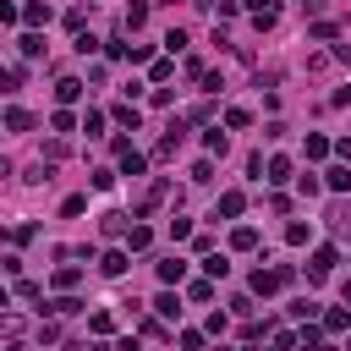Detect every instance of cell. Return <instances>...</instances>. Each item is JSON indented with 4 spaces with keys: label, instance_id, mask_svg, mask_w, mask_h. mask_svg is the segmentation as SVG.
<instances>
[{
    "label": "cell",
    "instance_id": "6da1fadb",
    "mask_svg": "<svg viewBox=\"0 0 351 351\" xmlns=\"http://www.w3.org/2000/svg\"><path fill=\"white\" fill-rule=\"evenodd\" d=\"M115 159H121V176H143V170H148V159H143L132 143H115Z\"/></svg>",
    "mask_w": 351,
    "mask_h": 351
},
{
    "label": "cell",
    "instance_id": "7a4b0ae2",
    "mask_svg": "<svg viewBox=\"0 0 351 351\" xmlns=\"http://www.w3.org/2000/svg\"><path fill=\"white\" fill-rule=\"evenodd\" d=\"M329 269H335V247H318V252H313V258H307V280H313V285H318V280H324V274H329Z\"/></svg>",
    "mask_w": 351,
    "mask_h": 351
},
{
    "label": "cell",
    "instance_id": "3957f363",
    "mask_svg": "<svg viewBox=\"0 0 351 351\" xmlns=\"http://www.w3.org/2000/svg\"><path fill=\"white\" fill-rule=\"evenodd\" d=\"M247 11H252L258 27H274L280 22V0H247Z\"/></svg>",
    "mask_w": 351,
    "mask_h": 351
},
{
    "label": "cell",
    "instance_id": "277c9868",
    "mask_svg": "<svg viewBox=\"0 0 351 351\" xmlns=\"http://www.w3.org/2000/svg\"><path fill=\"white\" fill-rule=\"evenodd\" d=\"M280 285H285V269H258V274H252V291H258V296H269V291H280Z\"/></svg>",
    "mask_w": 351,
    "mask_h": 351
},
{
    "label": "cell",
    "instance_id": "5b68a950",
    "mask_svg": "<svg viewBox=\"0 0 351 351\" xmlns=\"http://www.w3.org/2000/svg\"><path fill=\"white\" fill-rule=\"evenodd\" d=\"M324 186L329 192H351V165H329L324 170Z\"/></svg>",
    "mask_w": 351,
    "mask_h": 351
},
{
    "label": "cell",
    "instance_id": "8992f818",
    "mask_svg": "<svg viewBox=\"0 0 351 351\" xmlns=\"http://www.w3.org/2000/svg\"><path fill=\"white\" fill-rule=\"evenodd\" d=\"M22 22H27V27H44V22H49V5H44V0H27V5H22Z\"/></svg>",
    "mask_w": 351,
    "mask_h": 351
},
{
    "label": "cell",
    "instance_id": "52a82bcc",
    "mask_svg": "<svg viewBox=\"0 0 351 351\" xmlns=\"http://www.w3.org/2000/svg\"><path fill=\"white\" fill-rule=\"evenodd\" d=\"M55 99H60V104H77V99H82V82H77V77H60V82H55Z\"/></svg>",
    "mask_w": 351,
    "mask_h": 351
},
{
    "label": "cell",
    "instance_id": "ba28073f",
    "mask_svg": "<svg viewBox=\"0 0 351 351\" xmlns=\"http://www.w3.org/2000/svg\"><path fill=\"white\" fill-rule=\"evenodd\" d=\"M241 208H247V192H219V214L225 219H236Z\"/></svg>",
    "mask_w": 351,
    "mask_h": 351
},
{
    "label": "cell",
    "instance_id": "9c48e42d",
    "mask_svg": "<svg viewBox=\"0 0 351 351\" xmlns=\"http://www.w3.org/2000/svg\"><path fill=\"white\" fill-rule=\"evenodd\" d=\"M230 247H236V252H252V247H258V230H252V225H236V230H230Z\"/></svg>",
    "mask_w": 351,
    "mask_h": 351
},
{
    "label": "cell",
    "instance_id": "30bf717a",
    "mask_svg": "<svg viewBox=\"0 0 351 351\" xmlns=\"http://www.w3.org/2000/svg\"><path fill=\"white\" fill-rule=\"evenodd\" d=\"M159 280H165V285H181V280H186V263H181V258H165V263H159Z\"/></svg>",
    "mask_w": 351,
    "mask_h": 351
},
{
    "label": "cell",
    "instance_id": "8fae6325",
    "mask_svg": "<svg viewBox=\"0 0 351 351\" xmlns=\"http://www.w3.org/2000/svg\"><path fill=\"white\" fill-rule=\"evenodd\" d=\"M148 241H154V230H148V225H126V247H132V252H143Z\"/></svg>",
    "mask_w": 351,
    "mask_h": 351
},
{
    "label": "cell",
    "instance_id": "7c38bea8",
    "mask_svg": "<svg viewBox=\"0 0 351 351\" xmlns=\"http://www.w3.org/2000/svg\"><path fill=\"white\" fill-rule=\"evenodd\" d=\"M99 269H104L110 280H115V274H126V252H121V247H115V252H104V258H99Z\"/></svg>",
    "mask_w": 351,
    "mask_h": 351
},
{
    "label": "cell",
    "instance_id": "4fadbf2b",
    "mask_svg": "<svg viewBox=\"0 0 351 351\" xmlns=\"http://www.w3.org/2000/svg\"><path fill=\"white\" fill-rule=\"evenodd\" d=\"M154 313H159V318H181V302L165 291V296H154Z\"/></svg>",
    "mask_w": 351,
    "mask_h": 351
},
{
    "label": "cell",
    "instance_id": "5bb4252c",
    "mask_svg": "<svg viewBox=\"0 0 351 351\" xmlns=\"http://www.w3.org/2000/svg\"><path fill=\"white\" fill-rule=\"evenodd\" d=\"M16 44H22V55H27V60H38V55H44V38H38V33H22Z\"/></svg>",
    "mask_w": 351,
    "mask_h": 351
},
{
    "label": "cell",
    "instance_id": "9a60e30c",
    "mask_svg": "<svg viewBox=\"0 0 351 351\" xmlns=\"http://www.w3.org/2000/svg\"><path fill=\"white\" fill-rule=\"evenodd\" d=\"M225 126H230V132H241V126H252V110H241V104H236V110H225Z\"/></svg>",
    "mask_w": 351,
    "mask_h": 351
},
{
    "label": "cell",
    "instance_id": "2e32d148",
    "mask_svg": "<svg viewBox=\"0 0 351 351\" xmlns=\"http://www.w3.org/2000/svg\"><path fill=\"white\" fill-rule=\"evenodd\" d=\"M269 181H291V159H285V154L269 159Z\"/></svg>",
    "mask_w": 351,
    "mask_h": 351
},
{
    "label": "cell",
    "instance_id": "e0dca14e",
    "mask_svg": "<svg viewBox=\"0 0 351 351\" xmlns=\"http://www.w3.org/2000/svg\"><path fill=\"white\" fill-rule=\"evenodd\" d=\"M186 296H192V302H214V280H192Z\"/></svg>",
    "mask_w": 351,
    "mask_h": 351
},
{
    "label": "cell",
    "instance_id": "ac0fdd59",
    "mask_svg": "<svg viewBox=\"0 0 351 351\" xmlns=\"http://www.w3.org/2000/svg\"><path fill=\"white\" fill-rule=\"evenodd\" d=\"M77 307H82V302H77V296H55V302H49V313H55V318H71V313H77Z\"/></svg>",
    "mask_w": 351,
    "mask_h": 351
},
{
    "label": "cell",
    "instance_id": "d6986e66",
    "mask_svg": "<svg viewBox=\"0 0 351 351\" xmlns=\"http://www.w3.org/2000/svg\"><path fill=\"white\" fill-rule=\"evenodd\" d=\"M346 324H351V313H346V307H335V313H324V329H329V335H340Z\"/></svg>",
    "mask_w": 351,
    "mask_h": 351
},
{
    "label": "cell",
    "instance_id": "ffe728a7",
    "mask_svg": "<svg viewBox=\"0 0 351 351\" xmlns=\"http://www.w3.org/2000/svg\"><path fill=\"white\" fill-rule=\"evenodd\" d=\"M5 126H11V132H27L33 115H27V110H5Z\"/></svg>",
    "mask_w": 351,
    "mask_h": 351
},
{
    "label": "cell",
    "instance_id": "44dd1931",
    "mask_svg": "<svg viewBox=\"0 0 351 351\" xmlns=\"http://www.w3.org/2000/svg\"><path fill=\"white\" fill-rule=\"evenodd\" d=\"M203 269H208V280H225V269H230V263H225L219 252H208V258H203Z\"/></svg>",
    "mask_w": 351,
    "mask_h": 351
},
{
    "label": "cell",
    "instance_id": "7402d4cb",
    "mask_svg": "<svg viewBox=\"0 0 351 351\" xmlns=\"http://www.w3.org/2000/svg\"><path fill=\"white\" fill-rule=\"evenodd\" d=\"M318 340H324V329H313V324L296 335V346H302V351H318Z\"/></svg>",
    "mask_w": 351,
    "mask_h": 351
},
{
    "label": "cell",
    "instance_id": "603a6c76",
    "mask_svg": "<svg viewBox=\"0 0 351 351\" xmlns=\"http://www.w3.org/2000/svg\"><path fill=\"white\" fill-rule=\"evenodd\" d=\"M82 132H88V137H99V132H104V115H99V110H88V115H82Z\"/></svg>",
    "mask_w": 351,
    "mask_h": 351
},
{
    "label": "cell",
    "instance_id": "cb8c5ba5",
    "mask_svg": "<svg viewBox=\"0 0 351 351\" xmlns=\"http://www.w3.org/2000/svg\"><path fill=\"white\" fill-rule=\"evenodd\" d=\"M324 154H329V137L313 132V137H307V159H324Z\"/></svg>",
    "mask_w": 351,
    "mask_h": 351
},
{
    "label": "cell",
    "instance_id": "d4e9b609",
    "mask_svg": "<svg viewBox=\"0 0 351 351\" xmlns=\"http://www.w3.org/2000/svg\"><path fill=\"white\" fill-rule=\"evenodd\" d=\"M285 241H291V247H302V241H307V225H302V219H291V225H285Z\"/></svg>",
    "mask_w": 351,
    "mask_h": 351
},
{
    "label": "cell",
    "instance_id": "484cf974",
    "mask_svg": "<svg viewBox=\"0 0 351 351\" xmlns=\"http://www.w3.org/2000/svg\"><path fill=\"white\" fill-rule=\"evenodd\" d=\"M77 280H82V269H55V285H60V291H71Z\"/></svg>",
    "mask_w": 351,
    "mask_h": 351
},
{
    "label": "cell",
    "instance_id": "4316f807",
    "mask_svg": "<svg viewBox=\"0 0 351 351\" xmlns=\"http://www.w3.org/2000/svg\"><path fill=\"white\" fill-rule=\"evenodd\" d=\"M115 121L121 126H137V104H115Z\"/></svg>",
    "mask_w": 351,
    "mask_h": 351
},
{
    "label": "cell",
    "instance_id": "83f0119b",
    "mask_svg": "<svg viewBox=\"0 0 351 351\" xmlns=\"http://www.w3.org/2000/svg\"><path fill=\"white\" fill-rule=\"evenodd\" d=\"M49 126H55V132H71L77 121H71V110H55V115H49Z\"/></svg>",
    "mask_w": 351,
    "mask_h": 351
},
{
    "label": "cell",
    "instance_id": "f1b7e54d",
    "mask_svg": "<svg viewBox=\"0 0 351 351\" xmlns=\"http://www.w3.org/2000/svg\"><path fill=\"white\" fill-rule=\"evenodd\" d=\"M203 143H208V154H225V132L214 126V132H203Z\"/></svg>",
    "mask_w": 351,
    "mask_h": 351
},
{
    "label": "cell",
    "instance_id": "f546056e",
    "mask_svg": "<svg viewBox=\"0 0 351 351\" xmlns=\"http://www.w3.org/2000/svg\"><path fill=\"white\" fill-rule=\"evenodd\" d=\"M115 186V170H93V192H110Z\"/></svg>",
    "mask_w": 351,
    "mask_h": 351
},
{
    "label": "cell",
    "instance_id": "4dcf8cb0",
    "mask_svg": "<svg viewBox=\"0 0 351 351\" xmlns=\"http://www.w3.org/2000/svg\"><path fill=\"white\" fill-rule=\"evenodd\" d=\"M16 82H22V71L16 66H0V88H16Z\"/></svg>",
    "mask_w": 351,
    "mask_h": 351
},
{
    "label": "cell",
    "instance_id": "1f68e13d",
    "mask_svg": "<svg viewBox=\"0 0 351 351\" xmlns=\"http://www.w3.org/2000/svg\"><path fill=\"white\" fill-rule=\"evenodd\" d=\"M335 148H340V159H346V165H351V137H340V143H335Z\"/></svg>",
    "mask_w": 351,
    "mask_h": 351
},
{
    "label": "cell",
    "instance_id": "d6a6232c",
    "mask_svg": "<svg viewBox=\"0 0 351 351\" xmlns=\"http://www.w3.org/2000/svg\"><path fill=\"white\" fill-rule=\"evenodd\" d=\"M340 302H346V307H351V280H346V285H340Z\"/></svg>",
    "mask_w": 351,
    "mask_h": 351
},
{
    "label": "cell",
    "instance_id": "836d02e7",
    "mask_svg": "<svg viewBox=\"0 0 351 351\" xmlns=\"http://www.w3.org/2000/svg\"><path fill=\"white\" fill-rule=\"evenodd\" d=\"M0 307H5V285H0Z\"/></svg>",
    "mask_w": 351,
    "mask_h": 351
}]
</instances>
